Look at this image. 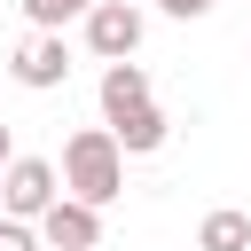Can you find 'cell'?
I'll list each match as a JSON object with an SVG mask.
<instances>
[{
	"mask_svg": "<svg viewBox=\"0 0 251 251\" xmlns=\"http://www.w3.org/2000/svg\"><path fill=\"white\" fill-rule=\"evenodd\" d=\"M31 235H39V251H94V243H102V212H86V204L55 196V204L31 220Z\"/></svg>",
	"mask_w": 251,
	"mask_h": 251,
	"instance_id": "obj_5",
	"label": "cell"
},
{
	"mask_svg": "<svg viewBox=\"0 0 251 251\" xmlns=\"http://www.w3.org/2000/svg\"><path fill=\"white\" fill-rule=\"evenodd\" d=\"M165 133H173V118H165L157 102H141V110H126V118H110L118 157H149V149H165Z\"/></svg>",
	"mask_w": 251,
	"mask_h": 251,
	"instance_id": "obj_6",
	"label": "cell"
},
{
	"mask_svg": "<svg viewBox=\"0 0 251 251\" xmlns=\"http://www.w3.org/2000/svg\"><path fill=\"white\" fill-rule=\"evenodd\" d=\"M63 188H71V204H86V212H102V204L126 188V157H118L110 126H78V133L63 141Z\"/></svg>",
	"mask_w": 251,
	"mask_h": 251,
	"instance_id": "obj_1",
	"label": "cell"
},
{
	"mask_svg": "<svg viewBox=\"0 0 251 251\" xmlns=\"http://www.w3.org/2000/svg\"><path fill=\"white\" fill-rule=\"evenodd\" d=\"M141 102H149V71H141V63H110V71H102V110L126 118V110H141Z\"/></svg>",
	"mask_w": 251,
	"mask_h": 251,
	"instance_id": "obj_7",
	"label": "cell"
},
{
	"mask_svg": "<svg viewBox=\"0 0 251 251\" xmlns=\"http://www.w3.org/2000/svg\"><path fill=\"white\" fill-rule=\"evenodd\" d=\"M8 165H16V133L0 126V173H8Z\"/></svg>",
	"mask_w": 251,
	"mask_h": 251,
	"instance_id": "obj_12",
	"label": "cell"
},
{
	"mask_svg": "<svg viewBox=\"0 0 251 251\" xmlns=\"http://www.w3.org/2000/svg\"><path fill=\"white\" fill-rule=\"evenodd\" d=\"M55 196H63V188H55V165H47V157H16V165L0 173V212L24 220V227H31Z\"/></svg>",
	"mask_w": 251,
	"mask_h": 251,
	"instance_id": "obj_2",
	"label": "cell"
},
{
	"mask_svg": "<svg viewBox=\"0 0 251 251\" xmlns=\"http://www.w3.org/2000/svg\"><path fill=\"white\" fill-rule=\"evenodd\" d=\"M86 47H94L102 63H133V47H141V8H133V0H94V8H86Z\"/></svg>",
	"mask_w": 251,
	"mask_h": 251,
	"instance_id": "obj_3",
	"label": "cell"
},
{
	"mask_svg": "<svg viewBox=\"0 0 251 251\" xmlns=\"http://www.w3.org/2000/svg\"><path fill=\"white\" fill-rule=\"evenodd\" d=\"M86 8H94V0H24V16H31V31H55V39H63V24H71V16L86 24Z\"/></svg>",
	"mask_w": 251,
	"mask_h": 251,
	"instance_id": "obj_9",
	"label": "cell"
},
{
	"mask_svg": "<svg viewBox=\"0 0 251 251\" xmlns=\"http://www.w3.org/2000/svg\"><path fill=\"white\" fill-rule=\"evenodd\" d=\"M0 251H39V235H31L24 220H0Z\"/></svg>",
	"mask_w": 251,
	"mask_h": 251,
	"instance_id": "obj_10",
	"label": "cell"
},
{
	"mask_svg": "<svg viewBox=\"0 0 251 251\" xmlns=\"http://www.w3.org/2000/svg\"><path fill=\"white\" fill-rule=\"evenodd\" d=\"M196 251H251V212H204Z\"/></svg>",
	"mask_w": 251,
	"mask_h": 251,
	"instance_id": "obj_8",
	"label": "cell"
},
{
	"mask_svg": "<svg viewBox=\"0 0 251 251\" xmlns=\"http://www.w3.org/2000/svg\"><path fill=\"white\" fill-rule=\"evenodd\" d=\"M157 8H165V16H180V24H188V16H212V0H157Z\"/></svg>",
	"mask_w": 251,
	"mask_h": 251,
	"instance_id": "obj_11",
	"label": "cell"
},
{
	"mask_svg": "<svg viewBox=\"0 0 251 251\" xmlns=\"http://www.w3.org/2000/svg\"><path fill=\"white\" fill-rule=\"evenodd\" d=\"M8 78H16V86H31V94H47V86H63V78H71V47H63L55 31H31V39H16V47H8Z\"/></svg>",
	"mask_w": 251,
	"mask_h": 251,
	"instance_id": "obj_4",
	"label": "cell"
}]
</instances>
